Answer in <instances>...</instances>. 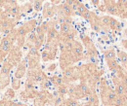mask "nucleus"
Returning a JSON list of instances; mask_svg holds the SVG:
<instances>
[{
  "label": "nucleus",
  "mask_w": 127,
  "mask_h": 106,
  "mask_svg": "<svg viewBox=\"0 0 127 106\" xmlns=\"http://www.w3.org/2000/svg\"><path fill=\"white\" fill-rule=\"evenodd\" d=\"M34 106H46V103L39 98H34Z\"/></svg>",
  "instance_id": "nucleus-32"
},
{
  "label": "nucleus",
  "mask_w": 127,
  "mask_h": 106,
  "mask_svg": "<svg viewBox=\"0 0 127 106\" xmlns=\"http://www.w3.org/2000/svg\"><path fill=\"white\" fill-rule=\"evenodd\" d=\"M33 11V6H32V2H27L24 5L21 6V12L22 14H30Z\"/></svg>",
  "instance_id": "nucleus-21"
},
{
  "label": "nucleus",
  "mask_w": 127,
  "mask_h": 106,
  "mask_svg": "<svg viewBox=\"0 0 127 106\" xmlns=\"http://www.w3.org/2000/svg\"><path fill=\"white\" fill-rule=\"evenodd\" d=\"M11 83V78L10 75H2L0 73V91L8 87Z\"/></svg>",
  "instance_id": "nucleus-17"
},
{
  "label": "nucleus",
  "mask_w": 127,
  "mask_h": 106,
  "mask_svg": "<svg viewBox=\"0 0 127 106\" xmlns=\"http://www.w3.org/2000/svg\"><path fill=\"white\" fill-rule=\"evenodd\" d=\"M23 60V52H22V48L18 47L17 45H14L12 48V50L9 52V54L7 55L5 61H7L9 63H11L14 67L17 66L21 61Z\"/></svg>",
  "instance_id": "nucleus-3"
},
{
  "label": "nucleus",
  "mask_w": 127,
  "mask_h": 106,
  "mask_svg": "<svg viewBox=\"0 0 127 106\" xmlns=\"http://www.w3.org/2000/svg\"><path fill=\"white\" fill-rule=\"evenodd\" d=\"M28 71V60L27 58L23 59L21 62L17 65L16 72H15V77L18 79H22L23 77H25Z\"/></svg>",
  "instance_id": "nucleus-8"
},
{
  "label": "nucleus",
  "mask_w": 127,
  "mask_h": 106,
  "mask_svg": "<svg viewBox=\"0 0 127 106\" xmlns=\"http://www.w3.org/2000/svg\"><path fill=\"white\" fill-rule=\"evenodd\" d=\"M110 1H114V2H116L117 0H110Z\"/></svg>",
  "instance_id": "nucleus-45"
},
{
  "label": "nucleus",
  "mask_w": 127,
  "mask_h": 106,
  "mask_svg": "<svg viewBox=\"0 0 127 106\" xmlns=\"http://www.w3.org/2000/svg\"><path fill=\"white\" fill-rule=\"evenodd\" d=\"M74 29V27L71 25V23H66V22H64L61 24L60 26V36L61 37H64L65 35H67L69 32Z\"/></svg>",
  "instance_id": "nucleus-13"
},
{
  "label": "nucleus",
  "mask_w": 127,
  "mask_h": 106,
  "mask_svg": "<svg viewBox=\"0 0 127 106\" xmlns=\"http://www.w3.org/2000/svg\"><path fill=\"white\" fill-rule=\"evenodd\" d=\"M32 6H33V10L35 12H39L42 10L43 8V2L41 0H32Z\"/></svg>",
  "instance_id": "nucleus-28"
},
{
  "label": "nucleus",
  "mask_w": 127,
  "mask_h": 106,
  "mask_svg": "<svg viewBox=\"0 0 127 106\" xmlns=\"http://www.w3.org/2000/svg\"><path fill=\"white\" fill-rule=\"evenodd\" d=\"M121 45L123 46V48H125L127 50V39H122L121 40Z\"/></svg>",
  "instance_id": "nucleus-37"
},
{
  "label": "nucleus",
  "mask_w": 127,
  "mask_h": 106,
  "mask_svg": "<svg viewBox=\"0 0 127 106\" xmlns=\"http://www.w3.org/2000/svg\"><path fill=\"white\" fill-rule=\"evenodd\" d=\"M17 37H18L17 28H14L13 31L10 34H8L7 36L2 37L0 40V51L5 53L6 55H8L9 52L12 50V48L14 47L15 43H16Z\"/></svg>",
  "instance_id": "nucleus-2"
},
{
  "label": "nucleus",
  "mask_w": 127,
  "mask_h": 106,
  "mask_svg": "<svg viewBox=\"0 0 127 106\" xmlns=\"http://www.w3.org/2000/svg\"><path fill=\"white\" fill-rule=\"evenodd\" d=\"M90 106H100V104H93V105L90 104Z\"/></svg>",
  "instance_id": "nucleus-44"
},
{
  "label": "nucleus",
  "mask_w": 127,
  "mask_h": 106,
  "mask_svg": "<svg viewBox=\"0 0 127 106\" xmlns=\"http://www.w3.org/2000/svg\"><path fill=\"white\" fill-rule=\"evenodd\" d=\"M58 106H66L64 103H62V104H60V105H58Z\"/></svg>",
  "instance_id": "nucleus-43"
},
{
  "label": "nucleus",
  "mask_w": 127,
  "mask_h": 106,
  "mask_svg": "<svg viewBox=\"0 0 127 106\" xmlns=\"http://www.w3.org/2000/svg\"><path fill=\"white\" fill-rule=\"evenodd\" d=\"M104 4L106 6V12L110 16H118V10L116 6V2L110 1V0H104Z\"/></svg>",
  "instance_id": "nucleus-9"
},
{
  "label": "nucleus",
  "mask_w": 127,
  "mask_h": 106,
  "mask_svg": "<svg viewBox=\"0 0 127 106\" xmlns=\"http://www.w3.org/2000/svg\"><path fill=\"white\" fill-rule=\"evenodd\" d=\"M98 85L100 88V97H101V101L103 103V106L114 105V100H115L117 94H116L115 91L109 86L107 79L102 76Z\"/></svg>",
  "instance_id": "nucleus-1"
},
{
  "label": "nucleus",
  "mask_w": 127,
  "mask_h": 106,
  "mask_svg": "<svg viewBox=\"0 0 127 106\" xmlns=\"http://www.w3.org/2000/svg\"><path fill=\"white\" fill-rule=\"evenodd\" d=\"M104 58H105L106 61H109V60H115V58H116L115 51H114L112 48L107 50V51H105V52H104Z\"/></svg>",
  "instance_id": "nucleus-24"
},
{
  "label": "nucleus",
  "mask_w": 127,
  "mask_h": 106,
  "mask_svg": "<svg viewBox=\"0 0 127 106\" xmlns=\"http://www.w3.org/2000/svg\"><path fill=\"white\" fill-rule=\"evenodd\" d=\"M51 84L54 85L55 87H59L61 85L64 84V78L63 76H58V75H54V76H51V77H48Z\"/></svg>",
  "instance_id": "nucleus-18"
},
{
  "label": "nucleus",
  "mask_w": 127,
  "mask_h": 106,
  "mask_svg": "<svg viewBox=\"0 0 127 106\" xmlns=\"http://www.w3.org/2000/svg\"><path fill=\"white\" fill-rule=\"evenodd\" d=\"M61 7H62V10H63L64 14L65 16H67V17H73L74 16V13H73L71 7L68 6L65 2H64L63 4H61Z\"/></svg>",
  "instance_id": "nucleus-23"
},
{
  "label": "nucleus",
  "mask_w": 127,
  "mask_h": 106,
  "mask_svg": "<svg viewBox=\"0 0 127 106\" xmlns=\"http://www.w3.org/2000/svg\"><path fill=\"white\" fill-rule=\"evenodd\" d=\"M57 5L55 4H50V3H45L43 8H42V18L43 19H52L56 16V9Z\"/></svg>",
  "instance_id": "nucleus-7"
},
{
  "label": "nucleus",
  "mask_w": 127,
  "mask_h": 106,
  "mask_svg": "<svg viewBox=\"0 0 127 106\" xmlns=\"http://www.w3.org/2000/svg\"><path fill=\"white\" fill-rule=\"evenodd\" d=\"M76 57H78L81 61H83V57H84V52H83V45L80 43L79 41L74 40V45L73 49L71 51Z\"/></svg>",
  "instance_id": "nucleus-11"
},
{
  "label": "nucleus",
  "mask_w": 127,
  "mask_h": 106,
  "mask_svg": "<svg viewBox=\"0 0 127 106\" xmlns=\"http://www.w3.org/2000/svg\"><path fill=\"white\" fill-rule=\"evenodd\" d=\"M4 106H19V102H14L12 100H5Z\"/></svg>",
  "instance_id": "nucleus-33"
},
{
  "label": "nucleus",
  "mask_w": 127,
  "mask_h": 106,
  "mask_svg": "<svg viewBox=\"0 0 127 106\" xmlns=\"http://www.w3.org/2000/svg\"><path fill=\"white\" fill-rule=\"evenodd\" d=\"M121 23L117 21V20H115L114 18H111V21H110V28H111V30L114 31V32H120L121 31Z\"/></svg>",
  "instance_id": "nucleus-16"
},
{
  "label": "nucleus",
  "mask_w": 127,
  "mask_h": 106,
  "mask_svg": "<svg viewBox=\"0 0 127 106\" xmlns=\"http://www.w3.org/2000/svg\"><path fill=\"white\" fill-rule=\"evenodd\" d=\"M15 96H16L15 90H13L12 88H9V89L6 90L5 93L3 94L2 99H3V100H12L13 98H15Z\"/></svg>",
  "instance_id": "nucleus-20"
},
{
  "label": "nucleus",
  "mask_w": 127,
  "mask_h": 106,
  "mask_svg": "<svg viewBox=\"0 0 127 106\" xmlns=\"http://www.w3.org/2000/svg\"><path fill=\"white\" fill-rule=\"evenodd\" d=\"M107 62V64H108V67H109V69L112 71L113 73H115L119 68H120V64L117 62L116 60H109V61H106Z\"/></svg>",
  "instance_id": "nucleus-19"
},
{
  "label": "nucleus",
  "mask_w": 127,
  "mask_h": 106,
  "mask_svg": "<svg viewBox=\"0 0 127 106\" xmlns=\"http://www.w3.org/2000/svg\"><path fill=\"white\" fill-rule=\"evenodd\" d=\"M87 97H88V101L87 102L89 104H91V105H93V104H99V102H100V98H99V95L97 94V91L92 92Z\"/></svg>",
  "instance_id": "nucleus-22"
},
{
  "label": "nucleus",
  "mask_w": 127,
  "mask_h": 106,
  "mask_svg": "<svg viewBox=\"0 0 127 106\" xmlns=\"http://www.w3.org/2000/svg\"><path fill=\"white\" fill-rule=\"evenodd\" d=\"M57 91L59 92V94L61 95H65L68 93V85L67 84H63L59 87H57Z\"/></svg>",
  "instance_id": "nucleus-29"
},
{
  "label": "nucleus",
  "mask_w": 127,
  "mask_h": 106,
  "mask_svg": "<svg viewBox=\"0 0 127 106\" xmlns=\"http://www.w3.org/2000/svg\"><path fill=\"white\" fill-rule=\"evenodd\" d=\"M98 9L101 11V12H106V6H105V4L103 3V4H100L99 6H98Z\"/></svg>",
  "instance_id": "nucleus-34"
},
{
  "label": "nucleus",
  "mask_w": 127,
  "mask_h": 106,
  "mask_svg": "<svg viewBox=\"0 0 127 106\" xmlns=\"http://www.w3.org/2000/svg\"><path fill=\"white\" fill-rule=\"evenodd\" d=\"M64 2H65V3H66V4L68 5V6H70V7H71V5L73 4V2H74V0H65Z\"/></svg>",
  "instance_id": "nucleus-38"
},
{
  "label": "nucleus",
  "mask_w": 127,
  "mask_h": 106,
  "mask_svg": "<svg viewBox=\"0 0 127 106\" xmlns=\"http://www.w3.org/2000/svg\"><path fill=\"white\" fill-rule=\"evenodd\" d=\"M112 82L114 84V91L116 92L117 95L123 97L125 100H127V87L124 86V84L121 82V80L116 75H112Z\"/></svg>",
  "instance_id": "nucleus-6"
},
{
  "label": "nucleus",
  "mask_w": 127,
  "mask_h": 106,
  "mask_svg": "<svg viewBox=\"0 0 127 106\" xmlns=\"http://www.w3.org/2000/svg\"><path fill=\"white\" fill-rule=\"evenodd\" d=\"M51 85H52V84H51V82H50L49 78H47V79H45L43 82H41V83H40V88H41V90H47Z\"/></svg>",
  "instance_id": "nucleus-30"
},
{
  "label": "nucleus",
  "mask_w": 127,
  "mask_h": 106,
  "mask_svg": "<svg viewBox=\"0 0 127 106\" xmlns=\"http://www.w3.org/2000/svg\"><path fill=\"white\" fill-rule=\"evenodd\" d=\"M57 52L58 50H54V51H49L44 49L42 54H41V61H44V62H47V61H54L56 59V56H57Z\"/></svg>",
  "instance_id": "nucleus-10"
},
{
  "label": "nucleus",
  "mask_w": 127,
  "mask_h": 106,
  "mask_svg": "<svg viewBox=\"0 0 127 106\" xmlns=\"http://www.w3.org/2000/svg\"><path fill=\"white\" fill-rule=\"evenodd\" d=\"M78 106H90V104L87 102V103H85V104H79Z\"/></svg>",
  "instance_id": "nucleus-41"
},
{
  "label": "nucleus",
  "mask_w": 127,
  "mask_h": 106,
  "mask_svg": "<svg viewBox=\"0 0 127 106\" xmlns=\"http://www.w3.org/2000/svg\"><path fill=\"white\" fill-rule=\"evenodd\" d=\"M7 1H8V0H0V9H3V8L5 7Z\"/></svg>",
  "instance_id": "nucleus-35"
},
{
  "label": "nucleus",
  "mask_w": 127,
  "mask_h": 106,
  "mask_svg": "<svg viewBox=\"0 0 127 106\" xmlns=\"http://www.w3.org/2000/svg\"><path fill=\"white\" fill-rule=\"evenodd\" d=\"M37 42V35H36V32L35 31H32L29 34V36L27 37L26 39V44L25 46H27L28 48H32L34 47L35 44Z\"/></svg>",
  "instance_id": "nucleus-12"
},
{
  "label": "nucleus",
  "mask_w": 127,
  "mask_h": 106,
  "mask_svg": "<svg viewBox=\"0 0 127 106\" xmlns=\"http://www.w3.org/2000/svg\"><path fill=\"white\" fill-rule=\"evenodd\" d=\"M57 63H50L49 65L47 66V68H46V70L49 71V72H52V71H55L56 70V68H57Z\"/></svg>",
  "instance_id": "nucleus-31"
},
{
  "label": "nucleus",
  "mask_w": 127,
  "mask_h": 106,
  "mask_svg": "<svg viewBox=\"0 0 127 106\" xmlns=\"http://www.w3.org/2000/svg\"><path fill=\"white\" fill-rule=\"evenodd\" d=\"M80 39H81V42H82V45L86 48V53L90 56H93V57H97L98 58V51H97V48L94 45L92 39L86 35L85 33H80Z\"/></svg>",
  "instance_id": "nucleus-5"
},
{
  "label": "nucleus",
  "mask_w": 127,
  "mask_h": 106,
  "mask_svg": "<svg viewBox=\"0 0 127 106\" xmlns=\"http://www.w3.org/2000/svg\"><path fill=\"white\" fill-rule=\"evenodd\" d=\"M64 96L59 94V92L56 91L53 93V98H52V101H51V105L53 106L60 105V104L64 103Z\"/></svg>",
  "instance_id": "nucleus-14"
},
{
  "label": "nucleus",
  "mask_w": 127,
  "mask_h": 106,
  "mask_svg": "<svg viewBox=\"0 0 127 106\" xmlns=\"http://www.w3.org/2000/svg\"><path fill=\"white\" fill-rule=\"evenodd\" d=\"M91 1V3L94 5V6H96V7H98L99 5H100V0H90Z\"/></svg>",
  "instance_id": "nucleus-36"
},
{
  "label": "nucleus",
  "mask_w": 127,
  "mask_h": 106,
  "mask_svg": "<svg viewBox=\"0 0 127 106\" xmlns=\"http://www.w3.org/2000/svg\"><path fill=\"white\" fill-rule=\"evenodd\" d=\"M2 29H1V27H0V40H1V38H2Z\"/></svg>",
  "instance_id": "nucleus-42"
},
{
  "label": "nucleus",
  "mask_w": 127,
  "mask_h": 106,
  "mask_svg": "<svg viewBox=\"0 0 127 106\" xmlns=\"http://www.w3.org/2000/svg\"><path fill=\"white\" fill-rule=\"evenodd\" d=\"M36 26H37V21L35 19L30 20L17 28V35L19 37H27L28 34L35 30Z\"/></svg>",
  "instance_id": "nucleus-4"
},
{
  "label": "nucleus",
  "mask_w": 127,
  "mask_h": 106,
  "mask_svg": "<svg viewBox=\"0 0 127 106\" xmlns=\"http://www.w3.org/2000/svg\"><path fill=\"white\" fill-rule=\"evenodd\" d=\"M64 103L66 106H78L80 104L78 99H75L73 97H67V98H64Z\"/></svg>",
  "instance_id": "nucleus-27"
},
{
  "label": "nucleus",
  "mask_w": 127,
  "mask_h": 106,
  "mask_svg": "<svg viewBox=\"0 0 127 106\" xmlns=\"http://www.w3.org/2000/svg\"><path fill=\"white\" fill-rule=\"evenodd\" d=\"M4 102H5V100H0V106H4Z\"/></svg>",
  "instance_id": "nucleus-40"
},
{
  "label": "nucleus",
  "mask_w": 127,
  "mask_h": 106,
  "mask_svg": "<svg viewBox=\"0 0 127 106\" xmlns=\"http://www.w3.org/2000/svg\"><path fill=\"white\" fill-rule=\"evenodd\" d=\"M13 68H14V66L11 63H9L8 61L4 60L3 64H2V67H1V70H0V73L2 75H10V72H11V70Z\"/></svg>",
  "instance_id": "nucleus-15"
},
{
  "label": "nucleus",
  "mask_w": 127,
  "mask_h": 106,
  "mask_svg": "<svg viewBox=\"0 0 127 106\" xmlns=\"http://www.w3.org/2000/svg\"><path fill=\"white\" fill-rule=\"evenodd\" d=\"M116 56H117L118 60L120 61V62L122 63V66L124 67V66L127 64V54L125 53V52H123V51L118 50V51H117Z\"/></svg>",
  "instance_id": "nucleus-25"
},
{
  "label": "nucleus",
  "mask_w": 127,
  "mask_h": 106,
  "mask_svg": "<svg viewBox=\"0 0 127 106\" xmlns=\"http://www.w3.org/2000/svg\"><path fill=\"white\" fill-rule=\"evenodd\" d=\"M21 86H22L21 79H18L14 76V78H12V80H11V88L15 91H18V90H20Z\"/></svg>",
  "instance_id": "nucleus-26"
},
{
  "label": "nucleus",
  "mask_w": 127,
  "mask_h": 106,
  "mask_svg": "<svg viewBox=\"0 0 127 106\" xmlns=\"http://www.w3.org/2000/svg\"><path fill=\"white\" fill-rule=\"evenodd\" d=\"M61 1H62V0H54L53 4H55V5H59V4L61 3Z\"/></svg>",
  "instance_id": "nucleus-39"
}]
</instances>
